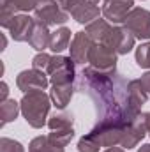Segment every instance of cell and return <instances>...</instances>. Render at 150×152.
<instances>
[{
	"mask_svg": "<svg viewBox=\"0 0 150 152\" xmlns=\"http://www.w3.org/2000/svg\"><path fill=\"white\" fill-rule=\"evenodd\" d=\"M78 78V90L87 94L95 106L97 120L129 126L141 117V108L129 97V81L117 71H97L85 67Z\"/></svg>",
	"mask_w": 150,
	"mask_h": 152,
	"instance_id": "cell-1",
	"label": "cell"
},
{
	"mask_svg": "<svg viewBox=\"0 0 150 152\" xmlns=\"http://www.w3.org/2000/svg\"><path fill=\"white\" fill-rule=\"evenodd\" d=\"M21 115L27 120V124L34 129H41L42 126L48 124V115L51 108V97L44 90H36V92H27L21 101Z\"/></svg>",
	"mask_w": 150,
	"mask_h": 152,
	"instance_id": "cell-2",
	"label": "cell"
},
{
	"mask_svg": "<svg viewBox=\"0 0 150 152\" xmlns=\"http://www.w3.org/2000/svg\"><path fill=\"white\" fill-rule=\"evenodd\" d=\"M76 62L71 57L64 55H55L51 57L50 67H48V76L51 85H66V83H74L76 80Z\"/></svg>",
	"mask_w": 150,
	"mask_h": 152,
	"instance_id": "cell-3",
	"label": "cell"
},
{
	"mask_svg": "<svg viewBox=\"0 0 150 152\" xmlns=\"http://www.w3.org/2000/svg\"><path fill=\"white\" fill-rule=\"evenodd\" d=\"M125 129H127V126H124V124L97 120L95 126L90 129V134L99 142L101 147H115V145L122 143Z\"/></svg>",
	"mask_w": 150,
	"mask_h": 152,
	"instance_id": "cell-4",
	"label": "cell"
},
{
	"mask_svg": "<svg viewBox=\"0 0 150 152\" xmlns=\"http://www.w3.org/2000/svg\"><path fill=\"white\" fill-rule=\"evenodd\" d=\"M117 58L118 53L103 42H95L88 53V64L97 71H117Z\"/></svg>",
	"mask_w": 150,
	"mask_h": 152,
	"instance_id": "cell-5",
	"label": "cell"
},
{
	"mask_svg": "<svg viewBox=\"0 0 150 152\" xmlns=\"http://www.w3.org/2000/svg\"><path fill=\"white\" fill-rule=\"evenodd\" d=\"M124 27H127L136 39L149 41L150 39V11L143 9V7H134L127 14L125 21H124Z\"/></svg>",
	"mask_w": 150,
	"mask_h": 152,
	"instance_id": "cell-6",
	"label": "cell"
},
{
	"mask_svg": "<svg viewBox=\"0 0 150 152\" xmlns=\"http://www.w3.org/2000/svg\"><path fill=\"white\" fill-rule=\"evenodd\" d=\"M34 14H36V20L42 21V23L48 25V27L64 25V23L69 20V12H66V11L57 4V0L42 2L37 9L34 11Z\"/></svg>",
	"mask_w": 150,
	"mask_h": 152,
	"instance_id": "cell-7",
	"label": "cell"
},
{
	"mask_svg": "<svg viewBox=\"0 0 150 152\" xmlns=\"http://www.w3.org/2000/svg\"><path fill=\"white\" fill-rule=\"evenodd\" d=\"M16 85L23 94L36 92V90H46V87L50 85V78H48V73L44 71L25 69L16 76Z\"/></svg>",
	"mask_w": 150,
	"mask_h": 152,
	"instance_id": "cell-8",
	"label": "cell"
},
{
	"mask_svg": "<svg viewBox=\"0 0 150 152\" xmlns=\"http://www.w3.org/2000/svg\"><path fill=\"white\" fill-rule=\"evenodd\" d=\"M134 42L136 37L133 36V32L127 28V27H118V25H113L111 32L108 39L103 42V44H108L111 50H115L118 55H127L133 48H134Z\"/></svg>",
	"mask_w": 150,
	"mask_h": 152,
	"instance_id": "cell-9",
	"label": "cell"
},
{
	"mask_svg": "<svg viewBox=\"0 0 150 152\" xmlns=\"http://www.w3.org/2000/svg\"><path fill=\"white\" fill-rule=\"evenodd\" d=\"M103 16L111 25L124 23L127 14L134 9V0H106L103 4Z\"/></svg>",
	"mask_w": 150,
	"mask_h": 152,
	"instance_id": "cell-10",
	"label": "cell"
},
{
	"mask_svg": "<svg viewBox=\"0 0 150 152\" xmlns=\"http://www.w3.org/2000/svg\"><path fill=\"white\" fill-rule=\"evenodd\" d=\"M34 25H36V18H30L28 14H16L12 18V21L9 23L7 30L16 42H25V41L28 42V37L34 30Z\"/></svg>",
	"mask_w": 150,
	"mask_h": 152,
	"instance_id": "cell-11",
	"label": "cell"
},
{
	"mask_svg": "<svg viewBox=\"0 0 150 152\" xmlns=\"http://www.w3.org/2000/svg\"><path fill=\"white\" fill-rule=\"evenodd\" d=\"M94 44H95V42L88 37V34H87L85 30L76 32L73 41H71V48H69L71 55H69V57L74 60L76 64H85V62H88V53H90V50H92Z\"/></svg>",
	"mask_w": 150,
	"mask_h": 152,
	"instance_id": "cell-12",
	"label": "cell"
},
{
	"mask_svg": "<svg viewBox=\"0 0 150 152\" xmlns=\"http://www.w3.org/2000/svg\"><path fill=\"white\" fill-rule=\"evenodd\" d=\"M147 134V122H145V115H141L140 118H136L133 124L127 126L125 133H124V138H122V143L120 147L124 149H134Z\"/></svg>",
	"mask_w": 150,
	"mask_h": 152,
	"instance_id": "cell-13",
	"label": "cell"
},
{
	"mask_svg": "<svg viewBox=\"0 0 150 152\" xmlns=\"http://www.w3.org/2000/svg\"><path fill=\"white\" fill-rule=\"evenodd\" d=\"M99 14H103V9L97 4H94L92 0H79L76 4V7L71 11V16L79 25H88V23L95 21L99 18Z\"/></svg>",
	"mask_w": 150,
	"mask_h": 152,
	"instance_id": "cell-14",
	"label": "cell"
},
{
	"mask_svg": "<svg viewBox=\"0 0 150 152\" xmlns=\"http://www.w3.org/2000/svg\"><path fill=\"white\" fill-rule=\"evenodd\" d=\"M74 85L73 83H66V85H51L50 90V97L53 106H57L58 110H66L67 104L71 103L73 96H74Z\"/></svg>",
	"mask_w": 150,
	"mask_h": 152,
	"instance_id": "cell-15",
	"label": "cell"
},
{
	"mask_svg": "<svg viewBox=\"0 0 150 152\" xmlns=\"http://www.w3.org/2000/svg\"><path fill=\"white\" fill-rule=\"evenodd\" d=\"M50 37H51V32H50L48 25H44L42 21L36 20L34 30H32V34H30V37H28V44L41 53V51H44L46 48H50Z\"/></svg>",
	"mask_w": 150,
	"mask_h": 152,
	"instance_id": "cell-16",
	"label": "cell"
},
{
	"mask_svg": "<svg viewBox=\"0 0 150 152\" xmlns=\"http://www.w3.org/2000/svg\"><path fill=\"white\" fill-rule=\"evenodd\" d=\"M111 28H113V25L108 20L97 18L95 21H92V23H88L85 27V32L88 34V37L92 39L94 42H104L108 39V36H110Z\"/></svg>",
	"mask_w": 150,
	"mask_h": 152,
	"instance_id": "cell-17",
	"label": "cell"
},
{
	"mask_svg": "<svg viewBox=\"0 0 150 152\" xmlns=\"http://www.w3.org/2000/svg\"><path fill=\"white\" fill-rule=\"evenodd\" d=\"M69 42H71V30L67 27H60L57 28L55 32H51V37H50V50L55 53V55H60L64 50L69 48Z\"/></svg>",
	"mask_w": 150,
	"mask_h": 152,
	"instance_id": "cell-18",
	"label": "cell"
},
{
	"mask_svg": "<svg viewBox=\"0 0 150 152\" xmlns=\"http://www.w3.org/2000/svg\"><path fill=\"white\" fill-rule=\"evenodd\" d=\"M28 152H66V147L58 145L50 138V134H46V136H36L28 145Z\"/></svg>",
	"mask_w": 150,
	"mask_h": 152,
	"instance_id": "cell-19",
	"label": "cell"
},
{
	"mask_svg": "<svg viewBox=\"0 0 150 152\" xmlns=\"http://www.w3.org/2000/svg\"><path fill=\"white\" fill-rule=\"evenodd\" d=\"M2 106H0V127H4L7 122H12V120H16V117L18 113L21 112V104L16 101V99H5V101H2L0 103Z\"/></svg>",
	"mask_w": 150,
	"mask_h": 152,
	"instance_id": "cell-20",
	"label": "cell"
},
{
	"mask_svg": "<svg viewBox=\"0 0 150 152\" xmlns=\"http://www.w3.org/2000/svg\"><path fill=\"white\" fill-rule=\"evenodd\" d=\"M74 117L73 113H53L48 118V127L51 131H66V129H74Z\"/></svg>",
	"mask_w": 150,
	"mask_h": 152,
	"instance_id": "cell-21",
	"label": "cell"
},
{
	"mask_svg": "<svg viewBox=\"0 0 150 152\" xmlns=\"http://www.w3.org/2000/svg\"><path fill=\"white\" fill-rule=\"evenodd\" d=\"M129 97H131V103H133L134 106H138V108H141V106L147 103L149 94H147V90L141 87L140 80H131V81H129Z\"/></svg>",
	"mask_w": 150,
	"mask_h": 152,
	"instance_id": "cell-22",
	"label": "cell"
},
{
	"mask_svg": "<svg viewBox=\"0 0 150 152\" xmlns=\"http://www.w3.org/2000/svg\"><path fill=\"white\" fill-rule=\"evenodd\" d=\"M16 12L18 11L11 0H2V4H0V25L4 28H7L9 23L12 21V18L16 16Z\"/></svg>",
	"mask_w": 150,
	"mask_h": 152,
	"instance_id": "cell-23",
	"label": "cell"
},
{
	"mask_svg": "<svg viewBox=\"0 0 150 152\" xmlns=\"http://www.w3.org/2000/svg\"><path fill=\"white\" fill-rule=\"evenodd\" d=\"M136 64L143 69H150V42H143L136 48Z\"/></svg>",
	"mask_w": 150,
	"mask_h": 152,
	"instance_id": "cell-24",
	"label": "cell"
},
{
	"mask_svg": "<svg viewBox=\"0 0 150 152\" xmlns=\"http://www.w3.org/2000/svg\"><path fill=\"white\" fill-rule=\"evenodd\" d=\"M99 149H101L99 142L90 133H87L85 136H81L79 142H78V152H99Z\"/></svg>",
	"mask_w": 150,
	"mask_h": 152,
	"instance_id": "cell-25",
	"label": "cell"
},
{
	"mask_svg": "<svg viewBox=\"0 0 150 152\" xmlns=\"http://www.w3.org/2000/svg\"><path fill=\"white\" fill-rule=\"evenodd\" d=\"M50 138L53 142H57L58 145L62 147H67L71 143V140L74 138V129H66V131H51L50 133Z\"/></svg>",
	"mask_w": 150,
	"mask_h": 152,
	"instance_id": "cell-26",
	"label": "cell"
},
{
	"mask_svg": "<svg viewBox=\"0 0 150 152\" xmlns=\"http://www.w3.org/2000/svg\"><path fill=\"white\" fill-rule=\"evenodd\" d=\"M0 152H25V147L18 140L2 136L0 138Z\"/></svg>",
	"mask_w": 150,
	"mask_h": 152,
	"instance_id": "cell-27",
	"label": "cell"
},
{
	"mask_svg": "<svg viewBox=\"0 0 150 152\" xmlns=\"http://www.w3.org/2000/svg\"><path fill=\"white\" fill-rule=\"evenodd\" d=\"M16 7V11L20 12H28V11H36L42 2H48V0H11Z\"/></svg>",
	"mask_w": 150,
	"mask_h": 152,
	"instance_id": "cell-28",
	"label": "cell"
},
{
	"mask_svg": "<svg viewBox=\"0 0 150 152\" xmlns=\"http://www.w3.org/2000/svg\"><path fill=\"white\" fill-rule=\"evenodd\" d=\"M50 62H51V55L41 51V53H37L32 58V69H37V71H44L46 73L48 67H50Z\"/></svg>",
	"mask_w": 150,
	"mask_h": 152,
	"instance_id": "cell-29",
	"label": "cell"
},
{
	"mask_svg": "<svg viewBox=\"0 0 150 152\" xmlns=\"http://www.w3.org/2000/svg\"><path fill=\"white\" fill-rule=\"evenodd\" d=\"M78 2H79V0H57V4H58L66 12H69V14H71V11L76 7Z\"/></svg>",
	"mask_w": 150,
	"mask_h": 152,
	"instance_id": "cell-30",
	"label": "cell"
},
{
	"mask_svg": "<svg viewBox=\"0 0 150 152\" xmlns=\"http://www.w3.org/2000/svg\"><path fill=\"white\" fill-rule=\"evenodd\" d=\"M140 83H141V87L147 90V94H150V71H147L145 75L140 78Z\"/></svg>",
	"mask_w": 150,
	"mask_h": 152,
	"instance_id": "cell-31",
	"label": "cell"
},
{
	"mask_svg": "<svg viewBox=\"0 0 150 152\" xmlns=\"http://www.w3.org/2000/svg\"><path fill=\"white\" fill-rule=\"evenodd\" d=\"M0 94H2V96H0V99H2V101L9 99V97H7V96H9V87H7V83H5V81H2V83H0Z\"/></svg>",
	"mask_w": 150,
	"mask_h": 152,
	"instance_id": "cell-32",
	"label": "cell"
},
{
	"mask_svg": "<svg viewBox=\"0 0 150 152\" xmlns=\"http://www.w3.org/2000/svg\"><path fill=\"white\" fill-rule=\"evenodd\" d=\"M104 152H125V151H124V147H118V145H115V147H108Z\"/></svg>",
	"mask_w": 150,
	"mask_h": 152,
	"instance_id": "cell-33",
	"label": "cell"
},
{
	"mask_svg": "<svg viewBox=\"0 0 150 152\" xmlns=\"http://www.w3.org/2000/svg\"><path fill=\"white\" fill-rule=\"evenodd\" d=\"M143 115H145V122H147V133L150 134V112H147Z\"/></svg>",
	"mask_w": 150,
	"mask_h": 152,
	"instance_id": "cell-34",
	"label": "cell"
},
{
	"mask_svg": "<svg viewBox=\"0 0 150 152\" xmlns=\"http://www.w3.org/2000/svg\"><path fill=\"white\" fill-rule=\"evenodd\" d=\"M138 152H150V143H145V145H141V147L138 149Z\"/></svg>",
	"mask_w": 150,
	"mask_h": 152,
	"instance_id": "cell-35",
	"label": "cell"
},
{
	"mask_svg": "<svg viewBox=\"0 0 150 152\" xmlns=\"http://www.w3.org/2000/svg\"><path fill=\"white\" fill-rule=\"evenodd\" d=\"M5 46H7V39H5V36H2V48L0 50H5Z\"/></svg>",
	"mask_w": 150,
	"mask_h": 152,
	"instance_id": "cell-36",
	"label": "cell"
},
{
	"mask_svg": "<svg viewBox=\"0 0 150 152\" xmlns=\"http://www.w3.org/2000/svg\"><path fill=\"white\" fill-rule=\"evenodd\" d=\"M92 2H94V4H97V5H103L106 0H92Z\"/></svg>",
	"mask_w": 150,
	"mask_h": 152,
	"instance_id": "cell-37",
	"label": "cell"
}]
</instances>
